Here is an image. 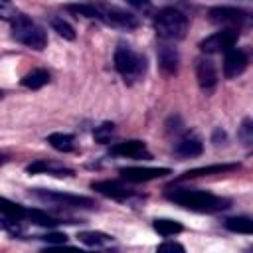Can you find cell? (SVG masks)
<instances>
[{
    "label": "cell",
    "instance_id": "obj_24",
    "mask_svg": "<svg viewBox=\"0 0 253 253\" xmlns=\"http://www.w3.org/2000/svg\"><path fill=\"white\" fill-rule=\"evenodd\" d=\"M49 24H51L53 32H57L59 38H63V40H67V42H73V40H75V30H73V26H71L67 20H63L61 16H53V18L49 20Z\"/></svg>",
    "mask_w": 253,
    "mask_h": 253
},
{
    "label": "cell",
    "instance_id": "obj_27",
    "mask_svg": "<svg viewBox=\"0 0 253 253\" xmlns=\"http://www.w3.org/2000/svg\"><path fill=\"white\" fill-rule=\"evenodd\" d=\"M18 16L16 6L10 0H0V20L2 22H12Z\"/></svg>",
    "mask_w": 253,
    "mask_h": 253
},
{
    "label": "cell",
    "instance_id": "obj_4",
    "mask_svg": "<svg viewBox=\"0 0 253 253\" xmlns=\"http://www.w3.org/2000/svg\"><path fill=\"white\" fill-rule=\"evenodd\" d=\"M10 36L18 43H22V45H26L30 49H36V51H42L47 45V34H45V30L36 20H32L30 16L20 14V12L10 22Z\"/></svg>",
    "mask_w": 253,
    "mask_h": 253
},
{
    "label": "cell",
    "instance_id": "obj_9",
    "mask_svg": "<svg viewBox=\"0 0 253 253\" xmlns=\"http://www.w3.org/2000/svg\"><path fill=\"white\" fill-rule=\"evenodd\" d=\"M121 178L132 184H140V182H150V180H158L162 176L170 174V168H150V166H126L119 170Z\"/></svg>",
    "mask_w": 253,
    "mask_h": 253
},
{
    "label": "cell",
    "instance_id": "obj_23",
    "mask_svg": "<svg viewBox=\"0 0 253 253\" xmlns=\"http://www.w3.org/2000/svg\"><path fill=\"white\" fill-rule=\"evenodd\" d=\"M225 229L233 231V233H243V235H251L253 233V221L247 215H237V217H227L223 221Z\"/></svg>",
    "mask_w": 253,
    "mask_h": 253
},
{
    "label": "cell",
    "instance_id": "obj_20",
    "mask_svg": "<svg viewBox=\"0 0 253 253\" xmlns=\"http://www.w3.org/2000/svg\"><path fill=\"white\" fill-rule=\"evenodd\" d=\"M0 213L12 221H24L28 219V208L16 204V202H10L6 198H0Z\"/></svg>",
    "mask_w": 253,
    "mask_h": 253
},
{
    "label": "cell",
    "instance_id": "obj_28",
    "mask_svg": "<svg viewBox=\"0 0 253 253\" xmlns=\"http://www.w3.org/2000/svg\"><path fill=\"white\" fill-rule=\"evenodd\" d=\"M239 138L245 146H251L253 142V126H251V119H245L243 125L239 126Z\"/></svg>",
    "mask_w": 253,
    "mask_h": 253
},
{
    "label": "cell",
    "instance_id": "obj_16",
    "mask_svg": "<svg viewBox=\"0 0 253 253\" xmlns=\"http://www.w3.org/2000/svg\"><path fill=\"white\" fill-rule=\"evenodd\" d=\"M241 164L239 162H225V164H210V166H200V168H192L188 172H184L182 176L176 178V182H184V180H192V178H200V176H211V174H229L239 170Z\"/></svg>",
    "mask_w": 253,
    "mask_h": 253
},
{
    "label": "cell",
    "instance_id": "obj_31",
    "mask_svg": "<svg viewBox=\"0 0 253 253\" xmlns=\"http://www.w3.org/2000/svg\"><path fill=\"white\" fill-rule=\"evenodd\" d=\"M158 251H184V245L176 241H164L158 245Z\"/></svg>",
    "mask_w": 253,
    "mask_h": 253
},
{
    "label": "cell",
    "instance_id": "obj_15",
    "mask_svg": "<svg viewBox=\"0 0 253 253\" xmlns=\"http://www.w3.org/2000/svg\"><path fill=\"white\" fill-rule=\"evenodd\" d=\"M204 150V144L200 140V136L196 132H184L176 144H174V154L180 156V158H194V156H200Z\"/></svg>",
    "mask_w": 253,
    "mask_h": 253
},
{
    "label": "cell",
    "instance_id": "obj_10",
    "mask_svg": "<svg viewBox=\"0 0 253 253\" xmlns=\"http://www.w3.org/2000/svg\"><path fill=\"white\" fill-rule=\"evenodd\" d=\"M109 154L121 156V158H132V160H140V158L150 160V158H152V154H150L148 148H146V142H144V140H136V138H132V140H123V142L113 144L111 150H109Z\"/></svg>",
    "mask_w": 253,
    "mask_h": 253
},
{
    "label": "cell",
    "instance_id": "obj_25",
    "mask_svg": "<svg viewBox=\"0 0 253 253\" xmlns=\"http://www.w3.org/2000/svg\"><path fill=\"white\" fill-rule=\"evenodd\" d=\"M28 219L36 225H43V227H55L57 223H61L59 219L51 217L49 213L42 211V210H28Z\"/></svg>",
    "mask_w": 253,
    "mask_h": 253
},
{
    "label": "cell",
    "instance_id": "obj_32",
    "mask_svg": "<svg viewBox=\"0 0 253 253\" xmlns=\"http://www.w3.org/2000/svg\"><path fill=\"white\" fill-rule=\"evenodd\" d=\"M2 162H4V156H2V154H0V164H2Z\"/></svg>",
    "mask_w": 253,
    "mask_h": 253
},
{
    "label": "cell",
    "instance_id": "obj_33",
    "mask_svg": "<svg viewBox=\"0 0 253 253\" xmlns=\"http://www.w3.org/2000/svg\"><path fill=\"white\" fill-rule=\"evenodd\" d=\"M2 97H4V91H2V89H0V99H2Z\"/></svg>",
    "mask_w": 253,
    "mask_h": 253
},
{
    "label": "cell",
    "instance_id": "obj_2",
    "mask_svg": "<svg viewBox=\"0 0 253 253\" xmlns=\"http://www.w3.org/2000/svg\"><path fill=\"white\" fill-rule=\"evenodd\" d=\"M166 198L170 202H174L176 206L190 210V211H196V213H217V211H223L231 206L229 198H221V196H215V194L206 192V190L180 188V186L168 188Z\"/></svg>",
    "mask_w": 253,
    "mask_h": 253
},
{
    "label": "cell",
    "instance_id": "obj_3",
    "mask_svg": "<svg viewBox=\"0 0 253 253\" xmlns=\"http://www.w3.org/2000/svg\"><path fill=\"white\" fill-rule=\"evenodd\" d=\"M152 26H154V32L160 40L164 42H178V40H184L186 38V32H188V16L174 8V6H164L156 12L154 20H152Z\"/></svg>",
    "mask_w": 253,
    "mask_h": 253
},
{
    "label": "cell",
    "instance_id": "obj_29",
    "mask_svg": "<svg viewBox=\"0 0 253 253\" xmlns=\"http://www.w3.org/2000/svg\"><path fill=\"white\" fill-rule=\"evenodd\" d=\"M42 239H43L45 243H53V245H61V243H67V235H65V233H57V231L45 233V235H42Z\"/></svg>",
    "mask_w": 253,
    "mask_h": 253
},
{
    "label": "cell",
    "instance_id": "obj_14",
    "mask_svg": "<svg viewBox=\"0 0 253 253\" xmlns=\"http://www.w3.org/2000/svg\"><path fill=\"white\" fill-rule=\"evenodd\" d=\"M91 188L95 192H99L101 196L111 198V200H117V202H126V200H130L134 196V192L130 188H126L119 180H99V182H93Z\"/></svg>",
    "mask_w": 253,
    "mask_h": 253
},
{
    "label": "cell",
    "instance_id": "obj_19",
    "mask_svg": "<svg viewBox=\"0 0 253 253\" xmlns=\"http://www.w3.org/2000/svg\"><path fill=\"white\" fill-rule=\"evenodd\" d=\"M20 83H22L24 87H28V89H34V91H36V89H42L43 85L49 83V71L43 69V67H36V69H32L30 73H26Z\"/></svg>",
    "mask_w": 253,
    "mask_h": 253
},
{
    "label": "cell",
    "instance_id": "obj_7",
    "mask_svg": "<svg viewBox=\"0 0 253 253\" xmlns=\"http://www.w3.org/2000/svg\"><path fill=\"white\" fill-rule=\"evenodd\" d=\"M239 40V28H223L200 42V49L204 53H221L233 47Z\"/></svg>",
    "mask_w": 253,
    "mask_h": 253
},
{
    "label": "cell",
    "instance_id": "obj_13",
    "mask_svg": "<svg viewBox=\"0 0 253 253\" xmlns=\"http://www.w3.org/2000/svg\"><path fill=\"white\" fill-rule=\"evenodd\" d=\"M196 79L204 93H211L217 85V69L210 57L196 59Z\"/></svg>",
    "mask_w": 253,
    "mask_h": 253
},
{
    "label": "cell",
    "instance_id": "obj_5",
    "mask_svg": "<svg viewBox=\"0 0 253 253\" xmlns=\"http://www.w3.org/2000/svg\"><path fill=\"white\" fill-rule=\"evenodd\" d=\"M113 63H115V69L121 73V77L125 81H128V83L142 79V75L146 73V67H148L144 53L134 51L126 43H119L117 45L115 55H113Z\"/></svg>",
    "mask_w": 253,
    "mask_h": 253
},
{
    "label": "cell",
    "instance_id": "obj_21",
    "mask_svg": "<svg viewBox=\"0 0 253 253\" xmlns=\"http://www.w3.org/2000/svg\"><path fill=\"white\" fill-rule=\"evenodd\" d=\"M152 229L162 235V237H172V235H178L184 231V225L176 219H168V217H158L152 221Z\"/></svg>",
    "mask_w": 253,
    "mask_h": 253
},
{
    "label": "cell",
    "instance_id": "obj_6",
    "mask_svg": "<svg viewBox=\"0 0 253 253\" xmlns=\"http://www.w3.org/2000/svg\"><path fill=\"white\" fill-rule=\"evenodd\" d=\"M30 194L34 198H38V200H42L45 204H53V206L79 208V210H93V208H97V202L93 198L77 196V194H67V192H59V190H42V188H36Z\"/></svg>",
    "mask_w": 253,
    "mask_h": 253
},
{
    "label": "cell",
    "instance_id": "obj_18",
    "mask_svg": "<svg viewBox=\"0 0 253 253\" xmlns=\"http://www.w3.org/2000/svg\"><path fill=\"white\" fill-rule=\"evenodd\" d=\"M178 51L172 47V45H158V63H160V69L166 73V75H176L178 71Z\"/></svg>",
    "mask_w": 253,
    "mask_h": 253
},
{
    "label": "cell",
    "instance_id": "obj_11",
    "mask_svg": "<svg viewBox=\"0 0 253 253\" xmlns=\"http://www.w3.org/2000/svg\"><path fill=\"white\" fill-rule=\"evenodd\" d=\"M26 172L28 174H47V176H55V178H69L73 176V168L65 166L63 162H57V160H47V158H40V160H34L26 166Z\"/></svg>",
    "mask_w": 253,
    "mask_h": 253
},
{
    "label": "cell",
    "instance_id": "obj_22",
    "mask_svg": "<svg viewBox=\"0 0 253 253\" xmlns=\"http://www.w3.org/2000/svg\"><path fill=\"white\" fill-rule=\"evenodd\" d=\"M47 142L57 152H73L75 150V136L69 132H51L47 136Z\"/></svg>",
    "mask_w": 253,
    "mask_h": 253
},
{
    "label": "cell",
    "instance_id": "obj_17",
    "mask_svg": "<svg viewBox=\"0 0 253 253\" xmlns=\"http://www.w3.org/2000/svg\"><path fill=\"white\" fill-rule=\"evenodd\" d=\"M77 239L87 245V247H95V249H107L115 245V237L103 231H79Z\"/></svg>",
    "mask_w": 253,
    "mask_h": 253
},
{
    "label": "cell",
    "instance_id": "obj_1",
    "mask_svg": "<svg viewBox=\"0 0 253 253\" xmlns=\"http://www.w3.org/2000/svg\"><path fill=\"white\" fill-rule=\"evenodd\" d=\"M65 10L73 16H81V18H89V20H99L105 26L111 28H119V30H134L138 26V18L117 6L111 4L109 0H89V2H73V4H65Z\"/></svg>",
    "mask_w": 253,
    "mask_h": 253
},
{
    "label": "cell",
    "instance_id": "obj_30",
    "mask_svg": "<svg viewBox=\"0 0 253 253\" xmlns=\"http://www.w3.org/2000/svg\"><path fill=\"white\" fill-rule=\"evenodd\" d=\"M126 4H130L138 12H150V8H152L150 0H126Z\"/></svg>",
    "mask_w": 253,
    "mask_h": 253
},
{
    "label": "cell",
    "instance_id": "obj_8",
    "mask_svg": "<svg viewBox=\"0 0 253 253\" xmlns=\"http://www.w3.org/2000/svg\"><path fill=\"white\" fill-rule=\"evenodd\" d=\"M210 20L213 24H223L229 28H241L249 22V12L235 6H213L210 8Z\"/></svg>",
    "mask_w": 253,
    "mask_h": 253
},
{
    "label": "cell",
    "instance_id": "obj_12",
    "mask_svg": "<svg viewBox=\"0 0 253 253\" xmlns=\"http://www.w3.org/2000/svg\"><path fill=\"white\" fill-rule=\"evenodd\" d=\"M249 65V55L245 49L241 47H229L225 51V57H223V75L227 79H233L237 75H241Z\"/></svg>",
    "mask_w": 253,
    "mask_h": 253
},
{
    "label": "cell",
    "instance_id": "obj_26",
    "mask_svg": "<svg viewBox=\"0 0 253 253\" xmlns=\"http://www.w3.org/2000/svg\"><path fill=\"white\" fill-rule=\"evenodd\" d=\"M113 134H115V125L109 123V121L101 123V125L95 126V130H93V138H95V142H99V144H107V142H111Z\"/></svg>",
    "mask_w": 253,
    "mask_h": 253
}]
</instances>
